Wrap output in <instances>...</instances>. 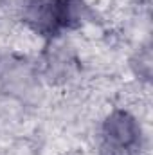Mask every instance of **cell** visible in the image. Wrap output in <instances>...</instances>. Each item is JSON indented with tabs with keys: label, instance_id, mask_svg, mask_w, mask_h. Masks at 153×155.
<instances>
[{
	"label": "cell",
	"instance_id": "1",
	"mask_svg": "<svg viewBox=\"0 0 153 155\" xmlns=\"http://www.w3.org/2000/svg\"><path fill=\"white\" fill-rule=\"evenodd\" d=\"M106 132H108V137L119 146H126V144L133 143L135 135H137L133 119L128 117L126 114H114L108 119Z\"/></svg>",
	"mask_w": 153,
	"mask_h": 155
}]
</instances>
